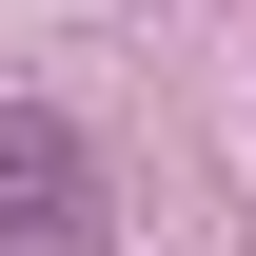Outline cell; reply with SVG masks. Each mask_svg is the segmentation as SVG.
Returning <instances> with one entry per match:
<instances>
[{
	"label": "cell",
	"mask_w": 256,
	"mask_h": 256,
	"mask_svg": "<svg viewBox=\"0 0 256 256\" xmlns=\"http://www.w3.org/2000/svg\"><path fill=\"white\" fill-rule=\"evenodd\" d=\"M0 217H20L40 256H98V158L60 118H20V98H0Z\"/></svg>",
	"instance_id": "cell-1"
}]
</instances>
